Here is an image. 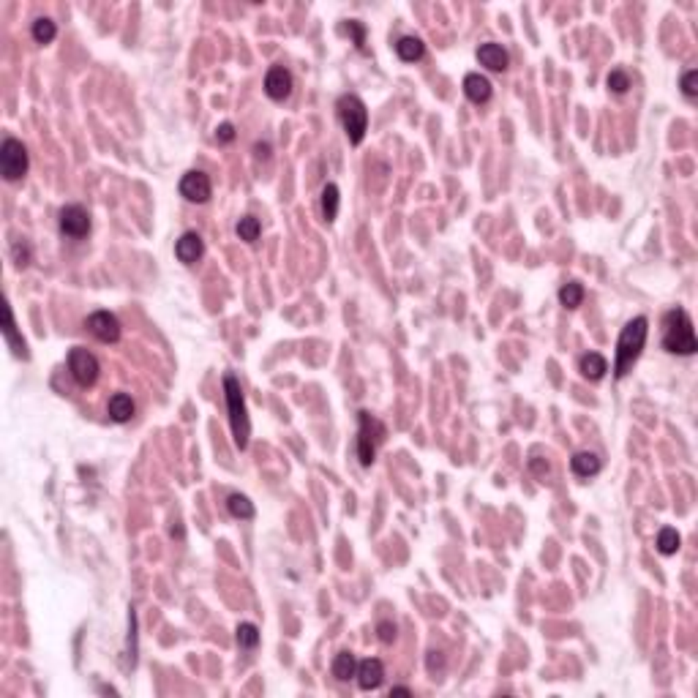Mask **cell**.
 I'll return each instance as SVG.
<instances>
[{"instance_id": "obj_10", "label": "cell", "mask_w": 698, "mask_h": 698, "mask_svg": "<svg viewBox=\"0 0 698 698\" xmlns=\"http://www.w3.org/2000/svg\"><path fill=\"white\" fill-rule=\"evenodd\" d=\"M210 191H213V185H210V178L205 172L191 169V172H185L183 178H181V194H183L188 202L202 205V202L210 199Z\"/></svg>"}, {"instance_id": "obj_16", "label": "cell", "mask_w": 698, "mask_h": 698, "mask_svg": "<svg viewBox=\"0 0 698 698\" xmlns=\"http://www.w3.org/2000/svg\"><path fill=\"white\" fill-rule=\"evenodd\" d=\"M134 399L128 396V393H115L110 399V404H107V412H110V417L115 423H128L131 417H134Z\"/></svg>"}, {"instance_id": "obj_28", "label": "cell", "mask_w": 698, "mask_h": 698, "mask_svg": "<svg viewBox=\"0 0 698 698\" xmlns=\"http://www.w3.org/2000/svg\"><path fill=\"white\" fill-rule=\"evenodd\" d=\"M55 36H58V28H55V22H52V19L38 17L36 22H33V38H36L38 44H49Z\"/></svg>"}, {"instance_id": "obj_30", "label": "cell", "mask_w": 698, "mask_h": 698, "mask_svg": "<svg viewBox=\"0 0 698 698\" xmlns=\"http://www.w3.org/2000/svg\"><path fill=\"white\" fill-rule=\"evenodd\" d=\"M608 90L611 93H617V96H622V93H627L630 90V76H627V72L625 69H614V72L608 74Z\"/></svg>"}, {"instance_id": "obj_35", "label": "cell", "mask_w": 698, "mask_h": 698, "mask_svg": "<svg viewBox=\"0 0 698 698\" xmlns=\"http://www.w3.org/2000/svg\"><path fill=\"white\" fill-rule=\"evenodd\" d=\"M442 665H444L442 652H429V671H431V674H437V671H442Z\"/></svg>"}, {"instance_id": "obj_14", "label": "cell", "mask_w": 698, "mask_h": 698, "mask_svg": "<svg viewBox=\"0 0 698 698\" xmlns=\"http://www.w3.org/2000/svg\"><path fill=\"white\" fill-rule=\"evenodd\" d=\"M358 685L360 690H376L385 679V665L376 660V658H368V660L358 663Z\"/></svg>"}, {"instance_id": "obj_33", "label": "cell", "mask_w": 698, "mask_h": 698, "mask_svg": "<svg viewBox=\"0 0 698 698\" xmlns=\"http://www.w3.org/2000/svg\"><path fill=\"white\" fill-rule=\"evenodd\" d=\"M376 633H379V641H382V644H393V641H396V625H393V622H379Z\"/></svg>"}, {"instance_id": "obj_1", "label": "cell", "mask_w": 698, "mask_h": 698, "mask_svg": "<svg viewBox=\"0 0 698 698\" xmlns=\"http://www.w3.org/2000/svg\"><path fill=\"white\" fill-rule=\"evenodd\" d=\"M663 349L671 355H696V333L693 319L685 308H671L663 317Z\"/></svg>"}, {"instance_id": "obj_24", "label": "cell", "mask_w": 698, "mask_h": 698, "mask_svg": "<svg viewBox=\"0 0 698 698\" xmlns=\"http://www.w3.org/2000/svg\"><path fill=\"white\" fill-rule=\"evenodd\" d=\"M581 300H584V287H581L579 281H567V284L559 290V303H562L565 308H579Z\"/></svg>"}, {"instance_id": "obj_15", "label": "cell", "mask_w": 698, "mask_h": 698, "mask_svg": "<svg viewBox=\"0 0 698 698\" xmlns=\"http://www.w3.org/2000/svg\"><path fill=\"white\" fill-rule=\"evenodd\" d=\"M464 93H467V99L470 101H475V104H485L488 99H491V82L483 76V74H467L464 76Z\"/></svg>"}, {"instance_id": "obj_17", "label": "cell", "mask_w": 698, "mask_h": 698, "mask_svg": "<svg viewBox=\"0 0 698 698\" xmlns=\"http://www.w3.org/2000/svg\"><path fill=\"white\" fill-rule=\"evenodd\" d=\"M570 467H573V472L579 475V478H592V475H597L600 472V458L595 456V453H589V450H581V453H576L573 458H570Z\"/></svg>"}, {"instance_id": "obj_21", "label": "cell", "mask_w": 698, "mask_h": 698, "mask_svg": "<svg viewBox=\"0 0 698 698\" xmlns=\"http://www.w3.org/2000/svg\"><path fill=\"white\" fill-rule=\"evenodd\" d=\"M3 335H6V341L11 344V349H14L17 358H28V347H25V341L17 335V325H14V311H11V306H6V328H3Z\"/></svg>"}, {"instance_id": "obj_29", "label": "cell", "mask_w": 698, "mask_h": 698, "mask_svg": "<svg viewBox=\"0 0 698 698\" xmlns=\"http://www.w3.org/2000/svg\"><path fill=\"white\" fill-rule=\"evenodd\" d=\"M11 259H14V265H17V267H28V265H31V259H33V249H31V243H28V240H17V243L11 246Z\"/></svg>"}, {"instance_id": "obj_32", "label": "cell", "mask_w": 698, "mask_h": 698, "mask_svg": "<svg viewBox=\"0 0 698 698\" xmlns=\"http://www.w3.org/2000/svg\"><path fill=\"white\" fill-rule=\"evenodd\" d=\"M682 93L693 101L698 96V69H690V72L682 74Z\"/></svg>"}, {"instance_id": "obj_26", "label": "cell", "mask_w": 698, "mask_h": 698, "mask_svg": "<svg viewBox=\"0 0 698 698\" xmlns=\"http://www.w3.org/2000/svg\"><path fill=\"white\" fill-rule=\"evenodd\" d=\"M235 638H238L240 649H254L259 644V627L251 625V622H243V625H238V630H235Z\"/></svg>"}, {"instance_id": "obj_12", "label": "cell", "mask_w": 698, "mask_h": 698, "mask_svg": "<svg viewBox=\"0 0 698 698\" xmlns=\"http://www.w3.org/2000/svg\"><path fill=\"white\" fill-rule=\"evenodd\" d=\"M478 60H480V66H485L488 72H505V69H508V63H510V58H508L505 47H502V44H494V41L480 44Z\"/></svg>"}, {"instance_id": "obj_4", "label": "cell", "mask_w": 698, "mask_h": 698, "mask_svg": "<svg viewBox=\"0 0 698 698\" xmlns=\"http://www.w3.org/2000/svg\"><path fill=\"white\" fill-rule=\"evenodd\" d=\"M335 110H338V120H341V126H344V131H347L349 142H352V145H360V142H363V137H366V128H368L366 104H363L358 96L347 93V96H341V99H338Z\"/></svg>"}, {"instance_id": "obj_25", "label": "cell", "mask_w": 698, "mask_h": 698, "mask_svg": "<svg viewBox=\"0 0 698 698\" xmlns=\"http://www.w3.org/2000/svg\"><path fill=\"white\" fill-rule=\"evenodd\" d=\"M226 510L235 515V518H254V505L249 502V497H243V494H232L229 499H226Z\"/></svg>"}, {"instance_id": "obj_13", "label": "cell", "mask_w": 698, "mask_h": 698, "mask_svg": "<svg viewBox=\"0 0 698 698\" xmlns=\"http://www.w3.org/2000/svg\"><path fill=\"white\" fill-rule=\"evenodd\" d=\"M175 254L183 265H194L205 254V243H202V238L197 232H183L181 240L175 243Z\"/></svg>"}, {"instance_id": "obj_3", "label": "cell", "mask_w": 698, "mask_h": 698, "mask_svg": "<svg viewBox=\"0 0 698 698\" xmlns=\"http://www.w3.org/2000/svg\"><path fill=\"white\" fill-rule=\"evenodd\" d=\"M224 399H226V409H229V426H232L235 444L243 450V447H249L251 423H249L246 399H243V390H240V382H238L235 374H226V376H224Z\"/></svg>"}, {"instance_id": "obj_20", "label": "cell", "mask_w": 698, "mask_h": 698, "mask_svg": "<svg viewBox=\"0 0 698 698\" xmlns=\"http://www.w3.org/2000/svg\"><path fill=\"white\" fill-rule=\"evenodd\" d=\"M396 52H399V58H401V60H406V63H415V60H420V58H423L426 44H423L420 38H415V36H404V38H399Z\"/></svg>"}, {"instance_id": "obj_6", "label": "cell", "mask_w": 698, "mask_h": 698, "mask_svg": "<svg viewBox=\"0 0 698 698\" xmlns=\"http://www.w3.org/2000/svg\"><path fill=\"white\" fill-rule=\"evenodd\" d=\"M25 172H28V150L19 140L6 137L0 145V175L8 183H14V181H22Z\"/></svg>"}, {"instance_id": "obj_8", "label": "cell", "mask_w": 698, "mask_h": 698, "mask_svg": "<svg viewBox=\"0 0 698 698\" xmlns=\"http://www.w3.org/2000/svg\"><path fill=\"white\" fill-rule=\"evenodd\" d=\"M85 328L93 333L99 341H104V344H115L120 338V322L110 311H93L85 319Z\"/></svg>"}, {"instance_id": "obj_22", "label": "cell", "mask_w": 698, "mask_h": 698, "mask_svg": "<svg viewBox=\"0 0 698 698\" xmlns=\"http://www.w3.org/2000/svg\"><path fill=\"white\" fill-rule=\"evenodd\" d=\"M338 199H341V194H338V185L335 183H328L322 188V216H325V221H335V216H338Z\"/></svg>"}, {"instance_id": "obj_38", "label": "cell", "mask_w": 698, "mask_h": 698, "mask_svg": "<svg viewBox=\"0 0 698 698\" xmlns=\"http://www.w3.org/2000/svg\"><path fill=\"white\" fill-rule=\"evenodd\" d=\"M390 696H412V690H409V688H393Z\"/></svg>"}, {"instance_id": "obj_5", "label": "cell", "mask_w": 698, "mask_h": 698, "mask_svg": "<svg viewBox=\"0 0 698 698\" xmlns=\"http://www.w3.org/2000/svg\"><path fill=\"white\" fill-rule=\"evenodd\" d=\"M358 420H360V431H358V458L363 467H371L374 458H376V447L385 442L388 437V426L374 417L371 412H358Z\"/></svg>"}, {"instance_id": "obj_2", "label": "cell", "mask_w": 698, "mask_h": 698, "mask_svg": "<svg viewBox=\"0 0 698 698\" xmlns=\"http://www.w3.org/2000/svg\"><path fill=\"white\" fill-rule=\"evenodd\" d=\"M647 333H649L647 317H635L622 328L620 341H617V363H614L617 376H625L627 371L633 368V363L638 360V355H641V349L647 344Z\"/></svg>"}, {"instance_id": "obj_18", "label": "cell", "mask_w": 698, "mask_h": 698, "mask_svg": "<svg viewBox=\"0 0 698 698\" xmlns=\"http://www.w3.org/2000/svg\"><path fill=\"white\" fill-rule=\"evenodd\" d=\"M581 374L592 379V382H597V379H603L606 376V371H608V363H606V358L603 355H597V352H589L581 358Z\"/></svg>"}, {"instance_id": "obj_34", "label": "cell", "mask_w": 698, "mask_h": 698, "mask_svg": "<svg viewBox=\"0 0 698 698\" xmlns=\"http://www.w3.org/2000/svg\"><path fill=\"white\" fill-rule=\"evenodd\" d=\"M216 140L219 142H232L235 140V126L232 123H221L219 128H216Z\"/></svg>"}, {"instance_id": "obj_36", "label": "cell", "mask_w": 698, "mask_h": 698, "mask_svg": "<svg viewBox=\"0 0 698 698\" xmlns=\"http://www.w3.org/2000/svg\"><path fill=\"white\" fill-rule=\"evenodd\" d=\"M529 467H532V470H535L538 475H546V472H549V464H543V461H538V458H535V461H532Z\"/></svg>"}, {"instance_id": "obj_31", "label": "cell", "mask_w": 698, "mask_h": 698, "mask_svg": "<svg viewBox=\"0 0 698 698\" xmlns=\"http://www.w3.org/2000/svg\"><path fill=\"white\" fill-rule=\"evenodd\" d=\"M347 33L355 38V47H358L360 52H366V28H363V22L349 19V22H347Z\"/></svg>"}, {"instance_id": "obj_23", "label": "cell", "mask_w": 698, "mask_h": 698, "mask_svg": "<svg viewBox=\"0 0 698 698\" xmlns=\"http://www.w3.org/2000/svg\"><path fill=\"white\" fill-rule=\"evenodd\" d=\"M679 532L674 529V526H663L660 532H658V551L663 556H671V554L679 551Z\"/></svg>"}, {"instance_id": "obj_27", "label": "cell", "mask_w": 698, "mask_h": 698, "mask_svg": "<svg viewBox=\"0 0 698 698\" xmlns=\"http://www.w3.org/2000/svg\"><path fill=\"white\" fill-rule=\"evenodd\" d=\"M235 232H238V238H240V240L254 243V240L259 238V232H262V226H259V221L254 219V216H243V219L238 221Z\"/></svg>"}, {"instance_id": "obj_11", "label": "cell", "mask_w": 698, "mask_h": 698, "mask_svg": "<svg viewBox=\"0 0 698 698\" xmlns=\"http://www.w3.org/2000/svg\"><path fill=\"white\" fill-rule=\"evenodd\" d=\"M265 93L273 101H284L292 93V74L287 72L284 66H273L265 76Z\"/></svg>"}, {"instance_id": "obj_37", "label": "cell", "mask_w": 698, "mask_h": 698, "mask_svg": "<svg viewBox=\"0 0 698 698\" xmlns=\"http://www.w3.org/2000/svg\"><path fill=\"white\" fill-rule=\"evenodd\" d=\"M254 150H257V158H267V156H270V145H267V142H259Z\"/></svg>"}, {"instance_id": "obj_9", "label": "cell", "mask_w": 698, "mask_h": 698, "mask_svg": "<svg viewBox=\"0 0 698 698\" xmlns=\"http://www.w3.org/2000/svg\"><path fill=\"white\" fill-rule=\"evenodd\" d=\"M60 232L69 235V238H74V240L85 238V235L90 232V216H88V210H85L82 205H66V208L60 210Z\"/></svg>"}, {"instance_id": "obj_7", "label": "cell", "mask_w": 698, "mask_h": 698, "mask_svg": "<svg viewBox=\"0 0 698 698\" xmlns=\"http://www.w3.org/2000/svg\"><path fill=\"white\" fill-rule=\"evenodd\" d=\"M69 371H72V376L76 379V385L90 388V385H96V379L101 374V366H99V360H96L93 352H88L82 347H74L72 352H69Z\"/></svg>"}, {"instance_id": "obj_19", "label": "cell", "mask_w": 698, "mask_h": 698, "mask_svg": "<svg viewBox=\"0 0 698 698\" xmlns=\"http://www.w3.org/2000/svg\"><path fill=\"white\" fill-rule=\"evenodd\" d=\"M355 674H358L355 655H352V652H338L335 660H333V676H335L338 682H349Z\"/></svg>"}]
</instances>
